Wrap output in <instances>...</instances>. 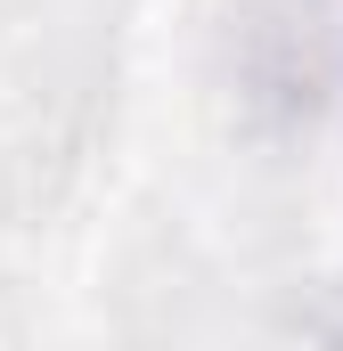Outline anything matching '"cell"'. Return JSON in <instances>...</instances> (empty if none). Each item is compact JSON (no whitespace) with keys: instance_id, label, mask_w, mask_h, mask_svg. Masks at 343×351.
<instances>
[{"instance_id":"obj_1","label":"cell","mask_w":343,"mask_h":351,"mask_svg":"<svg viewBox=\"0 0 343 351\" xmlns=\"http://www.w3.org/2000/svg\"><path fill=\"white\" fill-rule=\"evenodd\" d=\"M327 351H343V294H335V311H327Z\"/></svg>"}]
</instances>
